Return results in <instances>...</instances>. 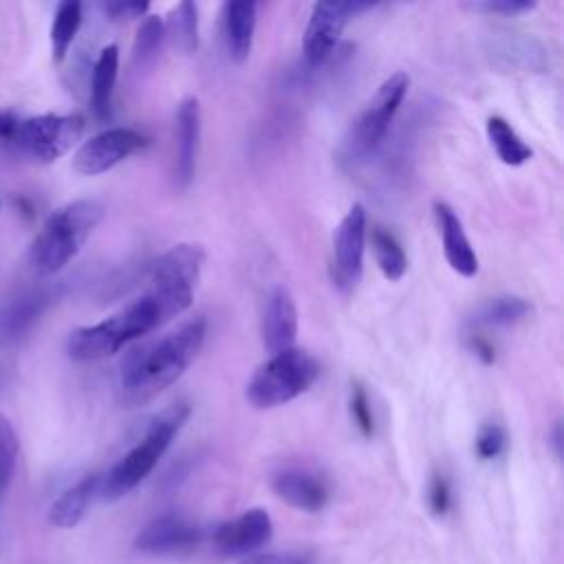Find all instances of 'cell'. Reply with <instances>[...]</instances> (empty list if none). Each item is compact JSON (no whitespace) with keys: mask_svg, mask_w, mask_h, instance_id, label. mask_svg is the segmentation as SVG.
I'll return each instance as SVG.
<instances>
[{"mask_svg":"<svg viewBox=\"0 0 564 564\" xmlns=\"http://www.w3.org/2000/svg\"><path fill=\"white\" fill-rule=\"evenodd\" d=\"M194 291L150 286L141 297L117 311L115 315L75 328L66 339V352L75 361H99L119 352L126 344L167 324L172 317L189 308Z\"/></svg>","mask_w":564,"mask_h":564,"instance_id":"cell-1","label":"cell"},{"mask_svg":"<svg viewBox=\"0 0 564 564\" xmlns=\"http://www.w3.org/2000/svg\"><path fill=\"white\" fill-rule=\"evenodd\" d=\"M205 335L207 322L203 315H198L156 341L132 348L119 366L121 403L128 408H139L154 401L163 390L181 379L189 364L198 357Z\"/></svg>","mask_w":564,"mask_h":564,"instance_id":"cell-2","label":"cell"},{"mask_svg":"<svg viewBox=\"0 0 564 564\" xmlns=\"http://www.w3.org/2000/svg\"><path fill=\"white\" fill-rule=\"evenodd\" d=\"M104 212V205L95 198H77L57 207L31 242V269L42 278L62 271L82 251Z\"/></svg>","mask_w":564,"mask_h":564,"instance_id":"cell-3","label":"cell"},{"mask_svg":"<svg viewBox=\"0 0 564 564\" xmlns=\"http://www.w3.org/2000/svg\"><path fill=\"white\" fill-rule=\"evenodd\" d=\"M189 416L187 403H174L161 414H156L143 438L128 452L123 458H119L106 476H101L99 494L104 500H119L126 494H130L141 480L150 476V471L156 467L165 449L170 447L176 432L183 427V423Z\"/></svg>","mask_w":564,"mask_h":564,"instance_id":"cell-4","label":"cell"},{"mask_svg":"<svg viewBox=\"0 0 564 564\" xmlns=\"http://www.w3.org/2000/svg\"><path fill=\"white\" fill-rule=\"evenodd\" d=\"M317 377L319 361L302 348H289L278 355H269V359L258 366L247 381L245 397L256 410L278 408L304 394Z\"/></svg>","mask_w":564,"mask_h":564,"instance_id":"cell-5","label":"cell"},{"mask_svg":"<svg viewBox=\"0 0 564 564\" xmlns=\"http://www.w3.org/2000/svg\"><path fill=\"white\" fill-rule=\"evenodd\" d=\"M410 77L403 70L392 73L375 93L366 110L355 121L350 137L346 141L348 161H366L386 139L388 128L408 93Z\"/></svg>","mask_w":564,"mask_h":564,"instance_id":"cell-6","label":"cell"},{"mask_svg":"<svg viewBox=\"0 0 564 564\" xmlns=\"http://www.w3.org/2000/svg\"><path fill=\"white\" fill-rule=\"evenodd\" d=\"M84 132L82 115H35L18 123L15 141L24 154L40 163H53L77 145Z\"/></svg>","mask_w":564,"mask_h":564,"instance_id":"cell-7","label":"cell"},{"mask_svg":"<svg viewBox=\"0 0 564 564\" xmlns=\"http://www.w3.org/2000/svg\"><path fill=\"white\" fill-rule=\"evenodd\" d=\"M368 218L364 205L355 203L333 236V282L339 291H352L364 273Z\"/></svg>","mask_w":564,"mask_h":564,"instance_id":"cell-8","label":"cell"},{"mask_svg":"<svg viewBox=\"0 0 564 564\" xmlns=\"http://www.w3.org/2000/svg\"><path fill=\"white\" fill-rule=\"evenodd\" d=\"M372 4L368 2H315L304 29V57L311 66H319L322 62L328 59V55L335 51L344 26L348 24L350 18H355L357 13L370 9Z\"/></svg>","mask_w":564,"mask_h":564,"instance_id":"cell-9","label":"cell"},{"mask_svg":"<svg viewBox=\"0 0 564 564\" xmlns=\"http://www.w3.org/2000/svg\"><path fill=\"white\" fill-rule=\"evenodd\" d=\"M145 145L148 139L132 128H106L77 148L73 170L82 176H97L112 170L117 163Z\"/></svg>","mask_w":564,"mask_h":564,"instance_id":"cell-10","label":"cell"},{"mask_svg":"<svg viewBox=\"0 0 564 564\" xmlns=\"http://www.w3.org/2000/svg\"><path fill=\"white\" fill-rule=\"evenodd\" d=\"M200 527L178 513H165L145 524L137 538L134 549L145 555H178L192 551L200 542Z\"/></svg>","mask_w":564,"mask_h":564,"instance_id":"cell-11","label":"cell"},{"mask_svg":"<svg viewBox=\"0 0 564 564\" xmlns=\"http://www.w3.org/2000/svg\"><path fill=\"white\" fill-rule=\"evenodd\" d=\"M271 533H273V524L269 513L256 507L218 524L212 540L218 553L229 557H240V555H251L262 544H267L271 540Z\"/></svg>","mask_w":564,"mask_h":564,"instance_id":"cell-12","label":"cell"},{"mask_svg":"<svg viewBox=\"0 0 564 564\" xmlns=\"http://www.w3.org/2000/svg\"><path fill=\"white\" fill-rule=\"evenodd\" d=\"M205 262V249L196 242H181L161 253L150 267V286L194 291Z\"/></svg>","mask_w":564,"mask_h":564,"instance_id":"cell-13","label":"cell"},{"mask_svg":"<svg viewBox=\"0 0 564 564\" xmlns=\"http://www.w3.org/2000/svg\"><path fill=\"white\" fill-rule=\"evenodd\" d=\"M297 335V306L291 291L282 284L273 286L262 313V341L269 355L293 348Z\"/></svg>","mask_w":564,"mask_h":564,"instance_id":"cell-14","label":"cell"},{"mask_svg":"<svg viewBox=\"0 0 564 564\" xmlns=\"http://www.w3.org/2000/svg\"><path fill=\"white\" fill-rule=\"evenodd\" d=\"M198 137H200V106L196 97H185L176 110L174 178L178 189H187L194 181Z\"/></svg>","mask_w":564,"mask_h":564,"instance_id":"cell-15","label":"cell"},{"mask_svg":"<svg viewBox=\"0 0 564 564\" xmlns=\"http://www.w3.org/2000/svg\"><path fill=\"white\" fill-rule=\"evenodd\" d=\"M271 487L289 507L300 511L315 513L328 502L326 482L313 471L300 467H286L275 471L271 478Z\"/></svg>","mask_w":564,"mask_h":564,"instance_id":"cell-16","label":"cell"},{"mask_svg":"<svg viewBox=\"0 0 564 564\" xmlns=\"http://www.w3.org/2000/svg\"><path fill=\"white\" fill-rule=\"evenodd\" d=\"M434 216H436V225H438L441 240H443V251H445L449 267L463 278L476 275L478 273V256H476L456 212L447 203L436 200Z\"/></svg>","mask_w":564,"mask_h":564,"instance_id":"cell-17","label":"cell"},{"mask_svg":"<svg viewBox=\"0 0 564 564\" xmlns=\"http://www.w3.org/2000/svg\"><path fill=\"white\" fill-rule=\"evenodd\" d=\"M256 2L234 0L223 4V37L229 57L236 64H242L253 46L256 31Z\"/></svg>","mask_w":564,"mask_h":564,"instance_id":"cell-18","label":"cell"},{"mask_svg":"<svg viewBox=\"0 0 564 564\" xmlns=\"http://www.w3.org/2000/svg\"><path fill=\"white\" fill-rule=\"evenodd\" d=\"M99 474H88L70 489H66L48 509V522L57 529H70L79 524L84 513L88 511L93 498L99 494Z\"/></svg>","mask_w":564,"mask_h":564,"instance_id":"cell-19","label":"cell"},{"mask_svg":"<svg viewBox=\"0 0 564 564\" xmlns=\"http://www.w3.org/2000/svg\"><path fill=\"white\" fill-rule=\"evenodd\" d=\"M119 70V48L117 44H108L99 51L97 62L90 75V106L97 119H108L112 90Z\"/></svg>","mask_w":564,"mask_h":564,"instance_id":"cell-20","label":"cell"},{"mask_svg":"<svg viewBox=\"0 0 564 564\" xmlns=\"http://www.w3.org/2000/svg\"><path fill=\"white\" fill-rule=\"evenodd\" d=\"M487 137L491 148L496 150L498 159L505 165H522L533 156V150L529 148V143H524V139L511 128V123L502 117H489L487 119Z\"/></svg>","mask_w":564,"mask_h":564,"instance_id":"cell-21","label":"cell"},{"mask_svg":"<svg viewBox=\"0 0 564 564\" xmlns=\"http://www.w3.org/2000/svg\"><path fill=\"white\" fill-rule=\"evenodd\" d=\"M82 26V4L77 0H66L57 4L51 24V53L55 62H62Z\"/></svg>","mask_w":564,"mask_h":564,"instance_id":"cell-22","label":"cell"},{"mask_svg":"<svg viewBox=\"0 0 564 564\" xmlns=\"http://www.w3.org/2000/svg\"><path fill=\"white\" fill-rule=\"evenodd\" d=\"M531 313V304L518 295L491 297L478 306L471 322L480 326H509Z\"/></svg>","mask_w":564,"mask_h":564,"instance_id":"cell-23","label":"cell"},{"mask_svg":"<svg viewBox=\"0 0 564 564\" xmlns=\"http://www.w3.org/2000/svg\"><path fill=\"white\" fill-rule=\"evenodd\" d=\"M370 245H372V253H375V260H377L381 273L390 282L401 280L408 271V256H405L401 242L388 229L377 227L370 234Z\"/></svg>","mask_w":564,"mask_h":564,"instance_id":"cell-24","label":"cell"},{"mask_svg":"<svg viewBox=\"0 0 564 564\" xmlns=\"http://www.w3.org/2000/svg\"><path fill=\"white\" fill-rule=\"evenodd\" d=\"M163 26H165V35H170L172 44L181 53L189 55L196 51V46H198V9L194 2H189V0L181 2L172 11L167 24H163Z\"/></svg>","mask_w":564,"mask_h":564,"instance_id":"cell-25","label":"cell"},{"mask_svg":"<svg viewBox=\"0 0 564 564\" xmlns=\"http://www.w3.org/2000/svg\"><path fill=\"white\" fill-rule=\"evenodd\" d=\"M165 40V26L159 15H145L137 29L134 46H132V64L137 70H148L161 51Z\"/></svg>","mask_w":564,"mask_h":564,"instance_id":"cell-26","label":"cell"},{"mask_svg":"<svg viewBox=\"0 0 564 564\" xmlns=\"http://www.w3.org/2000/svg\"><path fill=\"white\" fill-rule=\"evenodd\" d=\"M20 454V438L13 423L0 414V491L9 485Z\"/></svg>","mask_w":564,"mask_h":564,"instance_id":"cell-27","label":"cell"},{"mask_svg":"<svg viewBox=\"0 0 564 564\" xmlns=\"http://www.w3.org/2000/svg\"><path fill=\"white\" fill-rule=\"evenodd\" d=\"M507 445V432L502 425L498 423H485L478 434H476V454L482 458V460H491V458H498L502 454Z\"/></svg>","mask_w":564,"mask_h":564,"instance_id":"cell-28","label":"cell"},{"mask_svg":"<svg viewBox=\"0 0 564 564\" xmlns=\"http://www.w3.org/2000/svg\"><path fill=\"white\" fill-rule=\"evenodd\" d=\"M350 416H352L357 430H359L364 436H372V432H375V419H372V410H370L368 394H366V390H364L361 383H352V390H350Z\"/></svg>","mask_w":564,"mask_h":564,"instance_id":"cell-29","label":"cell"},{"mask_svg":"<svg viewBox=\"0 0 564 564\" xmlns=\"http://www.w3.org/2000/svg\"><path fill=\"white\" fill-rule=\"evenodd\" d=\"M469 9L478 11V13H494V15H518V13H527L531 9L538 7V2L533 0H478V2H469Z\"/></svg>","mask_w":564,"mask_h":564,"instance_id":"cell-30","label":"cell"},{"mask_svg":"<svg viewBox=\"0 0 564 564\" xmlns=\"http://www.w3.org/2000/svg\"><path fill=\"white\" fill-rule=\"evenodd\" d=\"M150 4L145 0H110L104 2V13L112 22H130L137 18H143L148 13Z\"/></svg>","mask_w":564,"mask_h":564,"instance_id":"cell-31","label":"cell"},{"mask_svg":"<svg viewBox=\"0 0 564 564\" xmlns=\"http://www.w3.org/2000/svg\"><path fill=\"white\" fill-rule=\"evenodd\" d=\"M427 502H430V507H432V511L436 516L447 513L449 502H452V494H449V485H447L443 474H434L432 476L430 487H427Z\"/></svg>","mask_w":564,"mask_h":564,"instance_id":"cell-32","label":"cell"},{"mask_svg":"<svg viewBox=\"0 0 564 564\" xmlns=\"http://www.w3.org/2000/svg\"><path fill=\"white\" fill-rule=\"evenodd\" d=\"M238 564H313V562L302 553H256V555H247Z\"/></svg>","mask_w":564,"mask_h":564,"instance_id":"cell-33","label":"cell"},{"mask_svg":"<svg viewBox=\"0 0 564 564\" xmlns=\"http://www.w3.org/2000/svg\"><path fill=\"white\" fill-rule=\"evenodd\" d=\"M469 346H471V350L485 361V364H491L494 361V346L485 339V337H480V335H471L469 337Z\"/></svg>","mask_w":564,"mask_h":564,"instance_id":"cell-34","label":"cell"},{"mask_svg":"<svg viewBox=\"0 0 564 564\" xmlns=\"http://www.w3.org/2000/svg\"><path fill=\"white\" fill-rule=\"evenodd\" d=\"M18 119L9 110H0V139H13L18 130Z\"/></svg>","mask_w":564,"mask_h":564,"instance_id":"cell-35","label":"cell"},{"mask_svg":"<svg viewBox=\"0 0 564 564\" xmlns=\"http://www.w3.org/2000/svg\"><path fill=\"white\" fill-rule=\"evenodd\" d=\"M551 447H553L555 456L560 458L562 456V423L560 421H555V425L551 430Z\"/></svg>","mask_w":564,"mask_h":564,"instance_id":"cell-36","label":"cell"}]
</instances>
